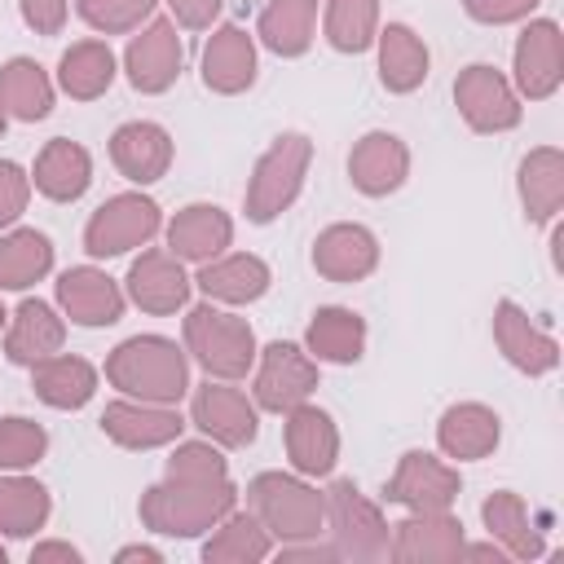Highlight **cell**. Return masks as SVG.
Masks as SVG:
<instances>
[{
    "label": "cell",
    "mask_w": 564,
    "mask_h": 564,
    "mask_svg": "<svg viewBox=\"0 0 564 564\" xmlns=\"http://www.w3.org/2000/svg\"><path fill=\"white\" fill-rule=\"evenodd\" d=\"M106 383L137 401L176 405L189 392V352L167 335H132L110 348Z\"/></svg>",
    "instance_id": "cell-1"
},
{
    "label": "cell",
    "mask_w": 564,
    "mask_h": 564,
    "mask_svg": "<svg viewBox=\"0 0 564 564\" xmlns=\"http://www.w3.org/2000/svg\"><path fill=\"white\" fill-rule=\"evenodd\" d=\"M238 507L234 480L220 485H185V480H159L141 494V524L159 538H198L212 533L229 511Z\"/></svg>",
    "instance_id": "cell-2"
},
{
    "label": "cell",
    "mask_w": 564,
    "mask_h": 564,
    "mask_svg": "<svg viewBox=\"0 0 564 564\" xmlns=\"http://www.w3.org/2000/svg\"><path fill=\"white\" fill-rule=\"evenodd\" d=\"M251 516L273 533V542H308L326 529V494L300 471H260L247 480Z\"/></svg>",
    "instance_id": "cell-3"
},
{
    "label": "cell",
    "mask_w": 564,
    "mask_h": 564,
    "mask_svg": "<svg viewBox=\"0 0 564 564\" xmlns=\"http://www.w3.org/2000/svg\"><path fill=\"white\" fill-rule=\"evenodd\" d=\"M185 352L189 361H198L207 370V379H247V370L256 366V330L247 317L203 300L194 308H185Z\"/></svg>",
    "instance_id": "cell-4"
},
{
    "label": "cell",
    "mask_w": 564,
    "mask_h": 564,
    "mask_svg": "<svg viewBox=\"0 0 564 564\" xmlns=\"http://www.w3.org/2000/svg\"><path fill=\"white\" fill-rule=\"evenodd\" d=\"M308 163H313V141L304 132H282L273 137V145L256 159L247 194H242V212L251 225H269L278 220L304 189L308 181Z\"/></svg>",
    "instance_id": "cell-5"
},
{
    "label": "cell",
    "mask_w": 564,
    "mask_h": 564,
    "mask_svg": "<svg viewBox=\"0 0 564 564\" xmlns=\"http://www.w3.org/2000/svg\"><path fill=\"white\" fill-rule=\"evenodd\" d=\"M326 529H330V546L339 560H352V564L388 560L392 524L352 480H335L326 489Z\"/></svg>",
    "instance_id": "cell-6"
},
{
    "label": "cell",
    "mask_w": 564,
    "mask_h": 564,
    "mask_svg": "<svg viewBox=\"0 0 564 564\" xmlns=\"http://www.w3.org/2000/svg\"><path fill=\"white\" fill-rule=\"evenodd\" d=\"M163 229V212L150 194L141 189H123L110 194L84 225V251L93 260H110V256H128L137 247H145L154 234Z\"/></svg>",
    "instance_id": "cell-7"
},
{
    "label": "cell",
    "mask_w": 564,
    "mask_h": 564,
    "mask_svg": "<svg viewBox=\"0 0 564 564\" xmlns=\"http://www.w3.org/2000/svg\"><path fill=\"white\" fill-rule=\"evenodd\" d=\"M454 106L463 115V123L480 137H494V132H511L520 128L524 119V101L520 93L511 88V79L489 66V62H471L458 70L454 79Z\"/></svg>",
    "instance_id": "cell-8"
},
{
    "label": "cell",
    "mask_w": 564,
    "mask_h": 564,
    "mask_svg": "<svg viewBox=\"0 0 564 564\" xmlns=\"http://www.w3.org/2000/svg\"><path fill=\"white\" fill-rule=\"evenodd\" d=\"M251 401L269 414H286L295 410L300 401L313 397L317 388V361L291 344V339H273L256 352V366H251Z\"/></svg>",
    "instance_id": "cell-9"
},
{
    "label": "cell",
    "mask_w": 564,
    "mask_h": 564,
    "mask_svg": "<svg viewBox=\"0 0 564 564\" xmlns=\"http://www.w3.org/2000/svg\"><path fill=\"white\" fill-rule=\"evenodd\" d=\"M189 423L220 449H247L260 436V405L229 379H207L189 397Z\"/></svg>",
    "instance_id": "cell-10"
},
{
    "label": "cell",
    "mask_w": 564,
    "mask_h": 564,
    "mask_svg": "<svg viewBox=\"0 0 564 564\" xmlns=\"http://www.w3.org/2000/svg\"><path fill=\"white\" fill-rule=\"evenodd\" d=\"M564 84V35L555 18H524L511 53V88L520 101H546Z\"/></svg>",
    "instance_id": "cell-11"
},
{
    "label": "cell",
    "mask_w": 564,
    "mask_h": 564,
    "mask_svg": "<svg viewBox=\"0 0 564 564\" xmlns=\"http://www.w3.org/2000/svg\"><path fill=\"white\" fill-rule=\"evenodd\" d=\"M181 66H185V48L172 18H150L145 26H137V35L123 48V75L145 97L167 93L181 79Z\"/></svg>",
    "instance_id": "cell-12"
},
{
    "label": "cell",
    "mask_w": 564,
    "mask_h": 564,
    "mask_svg": "<svg viewBox=\"0 0 564 564\" xmlns=\"http://www.w3.org/2000/svg\"><path fill=\"white\" fill-rule=\"evenodd\" d=\"M383 494L405 511H449L463 494V480H458V467H449L445 458L427 449H405Z\"/></svg>",
    "instance_id": "cell-13"
},
{
    "label": "cell",
    "mask_w": 564,
    "mask_h": 564,
    "mask_svg": "<svg viewBox=\"0 0 564 564\" xmlns=\"http://www.w3.org/2000/svg\"><path fill=\"white\" fill-rule=\"evenodd\" d=\"M123 291L128 300L141 308V313H181L189 304V291H194V278L185 273V260H176L167 247H150L141 251L132 264H128V278H123Z\"/></svg>",
    "instance_id": "cell-14"
},
{
    "label": "cell",
    "mask_w": 564,
    "mask_h": 564,
    "mask_svg": "<svg viewBox=\"0 0 564 564\" xmlns=\"http://www.w3.org/2000/svg\"><path fill=\"white\" fill-rule=\"evenodd\" d=\"M463 524L449 511H410L388 533V560L397 564H445L463 560Z\"/></svg>",
    "instance_id": "cell-15"
},
{
    "label": "cell",
    "mask_w": 564,
    "mask_h": 564,
    "mask_svg": "<svg viewBox=\"0 0 564 564\" xmlns=\"http://www.w3.org/2000/svg\"><path fill=\"white\" fill-rule=\"evenodd\" d=\"M494 344L529 379L551 375L560 366V339L551 330H542L516 300H498L494 304Z\"/></svg>",
    "instance_id": "cell-16"
},
{
    "label": "cell",
    "mask_w": 564,
    "mask_h": 564,
    "mask_svg": "<svg viewBox=\"0 0 564 564\" xmlns=\"http://www.w3.org/2000/svg\"><path fill=\"white\" fill-rule=\"evenodd\" d=\"M101 432L123 445V449H159L181 441L185 419L176 405H159V401H137V397H119L101 410Z\"/></svg>",
    "instance_id": "cell-17"
},
{
    "label": "cell",
    "mask_w": 564,
    "mask_h": 564,
    "mask_svg": "<svg viewBox=\"0 0 564 564\" xmlns=\"http://www.w3.org/2000/svg\"><path fill=\"white\" fill-rule=\"evenodd\" d=\"M123 286L97 264H75L57 278V308L75 326H115L123 317Z\"/></svg>",
    "instance_id": "cell-18"
},
{
    "label": "cell",
    "mask_w": 564,
    "mask_h": 564,
    "mask_svg": "<svg viewBox=\"0 0 564 564\" xmlns=\"http://www.w3.org/2000/svg\"><path fill=\"white\" fill-rule=\"evenodd\" d=\"M110 163L132 185H154L172 167V132L154 119H128L110 132Z\"/></svg>",
    "instance_id": "cell-19"
},
{
    "label": "cell",
    "mask_w": 564,
    "mask_h": 564,
    "mask_svg": "<svg viewBox=\"0 0 564 564\" xmlns=\"http://www.w3.org/2000/svg\"><path fill=\"white\" fill-rule=\"evenodd\" d=\"M410 176V145L397 132H366L352 150H348V181L357 194L366 198H388L405 185Z\"/></svg>",
    "instance_id": "cell-20"
},
{
    "label": "cell",
    "mask_w": 564,
    "mask_h": 564,
    "mask_svg": "<svg viewBox=\"0 0 564 564\" xmlns=\"http://www.w3.org/2000/svg\"><path fill=\"white\" fill-rule=\"evenodd\" d=\"M282 441H286L291 467H295L300 476H308V480L330 476L335 463H339V427H335V419H330L322 405L300 401L295 410H286Z\"/></svg>",
    "instance_id": "cell-21"
},
{
    "label": "cell",
    "mask_w": 564,
    "mask_h": 564,
    "mask_svg": "<svg viewBox=\"0 0 564 564\" xmlns=\"http://www.w3.org/2000/svg\"><path fill=\"white\" fill-rule=\"evenodd\" d=\"M313 269L326 282H361L379 269V238L357 220H335L313 238Z\"/></svg>",
    "instance_id": "cell-22"
},
{
    "label": "cell",
    "mask_w": 564,
    "mask_h": 564,
    "mask_svg": "<svg viewBox=\"0 0 564 564\" xmlns=\"http://www.w3.org/2000/svg\"><path fill=\"white\" fill-rule=\"evenodd\" d=\"M256 40L238 22H225L203 44V88L216 97H238L256 84Z\"/></svg>",
    "instance_id": "cell-23"
},
{
    "label": "cell",
    "mask_w": 564,
    "mask_h": 564,
    "mask_svg": "<svg viewBox=\"0 0 564 564\" xmlns=\"http://www.w3.org/2000/svg\"><path fill=\"white\" fill-rule=\"evenodd\" d=\"M498 441H502V419L485 401H454L436 419V449L445 458L476 463V458H489L498 449Z\"/></svg>",
    "instance_id": "cell-24"
},
{
    "label": "cell",
    "mask_w": 564,
    "mask_h": 564,
    "mask_svg": "<svg viewBox=\"0 0 564 564\" xmlns=\"http://www.w3.org/2000/svg\"><path fill=\"white\" fill-rule=\"evenodd\" d=\"M234 242V216L216 203H189L167 220V251L185 264H203L225 256Z\"/></svg>",
    "instance_id": "cell-25"
},
{
    "label": "cell",
    "mask_w": 564,
    "mask_h": 564,
    "mask_svg": "<svg viewBox=\"0 0 564 564\" xmlns=\"http://www.w3.org/2000/svg\"><path fill=\"white\" fill-rule=\"evenodd\" d=\"M66 344V317L48 304V300H22L9 313L4 326V357L13 366H35L53 352H62Z\"/></svg>",
    "instance_id": "cell-26"
},
{
    "label": "cell",
    "mask_w": 564,
    "mask_h": 564,
    "mask_svg": "<svg viewBox=\"0 0 564 564\" xmlns=\"http://www.w3.org/2000/svg\"><path fill=\"white\" fill-rule=\"evenodd\" d=\"M273 273L260 256L251 251H229V256H216V260H203L198 264V278L194 286L212 300V304H256L264 291H269Z\"/></svg>",
    "instance_id": "cell-27"
},
{
    "label": "cell",
    "mask_w": 564,
    "mask_h": 564,
    "mask_svg": "<svg viewBox=\"0 0 564 564\" xmlns=\"http://www.w3.org/2000/svg\"><path fill=\"white\" fill-rule=\"evenodd\" d=\"M375 53H379V84L397 97L423 88L427 70H432V53L423 44V35L410 22H388L375 35Z\"/></svg>",
    "instance_id": "cell-28"
},
{
    "label": "cell",
    "mask_w": 564,
    "mask_h": 564,
    "mask_svg": "<svg viewBox=\"0 0 564 564\" xmlns=\"http://www.w3.org/2000/svg\"><path fill=\"white\" fill-rule=\"evenodd\" d=\"M31 185L48 203H75L93 185V154L79 141H66V137L44 141V150L35 154V167H31Z\"/></svg>",
    "instance_id": "cell-29"
},
{
    "label": "cell",
    "mask_w": 564,
    "mask_h": 564,
    "mask_svg": "<svg viewBox=\"0 0 564 564\" xmlns=\"http://www.w3.org/2000/svg\"><path fill=\"white\" fill-rule=\"evenodd\" d=\"M516 194L524 207V220L546 225L564 207V154L560 145H538L516 167Z\"/></svg>",
    "instance_id": "cell-30"
},
{
    "label": "cell",
    "mask_w": 564,
    "mask_h": 564,
    "mask_svg": "<svg viewBox=\"0 0 564 564\" xmlns=\"http://www.w3.org/2000/svg\"><path fill=\"white\" fill-rule=\"evenodd\" d=\"M304 352L313 361H330V366H352L366 352V317L357 308L344 304H326L308 317L304 326Z\"/></svg>",
    "instance_id": "cell-31"
},
{
    "label": "cell",
    "mask_w": 564,
    "mask_h": 564,
    "mask_svg": "<svg viewBox=\"0 0 564 564\" xmlns=\"http://www.w3.org/2000/svg\"><path fill=\"white\" fill-rule=\"evenodd\" d=\"M480 520H485V533L507 551V560H542L546 555V538H542V529H533L529 507L516 489H494L480 502Z\"/></svg>",
    "instance_id": "cell-32"
},
{
    "label": "cell",
    "mask_w": 564,
    "mask_h": 564,
    "mask_svg": "<svg viewBox=\"0 0 564 564\" xmlns=\"http://www.w3.org/2000/svg\"><path fill=\"white\" fill-rule=\"evenodd\" d=\"M31 388L53 410H84L97 397V366L70 352H53L31 366Z\"/></svg>",
    "instance_id": "cell-33"
},
{
    "label": "cell",
    "mask_w": 564,
    "mask_h": 564,
    "mask_svg": "<svg viewBox=\"0 0 564 564\" xmlns=\"http://www.w3.org/2000/svg\"><path fill=\"white\" fill-rule=\"evenodd\" d=\"M53 79L35 57H9L0 66V110L18 123H40L53 115Z\"/></svg>",
    "instance_id": "cell-34"
},
{
    "label": "cell",
    "mask_w": 564,
    "mask_h": 564,
    "mask_svg": "<svg viewBox=\"0 0 564 564\" xmlns=\"http://www.w3.org/2000/svg\"><path fill=\"white\" fill-rule=\"evenodd\" d=\"M115 75H119V62L106 40H79L57 62V88L70 101H97L115 84Z\"/></svg>",
    "instance_id": "cell-35"
},
{
    "label": "cell",
    "mask_w": 564,
    "mask_h": 564,
    "mask_svg": "<svg viewBox=\"0 0 564 564\" xmlns=\"http://www.w3.org/2000/svg\"><path fill=\"white\" fill-rule=\"evenodd\" d=\"M317 31V0H269L260 9L256 35L278 57H304Z\"/></svg>",
    "instance_id": "cell-36"
},
{
    "label": "cell",
    "mask_w": 564,
    "mask_h": 564,
    "mask_svg": "<svg viewBox=\"0 0 564 564\" xmlns=\"http://www.w3.org/2000/svg\"><path fill=\"white\" fill-rule=\"evenodd\" d=\"M53 273V238L44 229H9L0 234V291H26Z\"/></svg>",
    "instance_id": "cell-37"
},
{
    "label": "cell",
    "mask_w": 564,
    "mask_h": 564,
    "mask_svg": "<svg viewBox=\"0 0 564 564\" xmlns=\"http://www.w3.org/2000/svg\"><path fill=\"white\" fill-rule=\"evenodd\" d=\"M269 555H273V533L251 511H238V507L203 542V560L207 564H260Z\"/></svg>",
    "instance_id": "cell-38"
},
{
    "label": "cell",
    "mask_w": 564,
    "mask_h": 564,
    "mask_svg": "<svg viewBox=\"0 0 564 564\" xmlns=\"http://www.w3.org/2000/svg\"><path fill=\"white\" fill-rule=\"evenodd\" d=\"M53 498L35 476H0V533L4 538H31L35 529L48 524Z\"/></svg>",
    "instance_id": "cell-39"
},
{
    "label": "cell",
    "mask_w": 564,
    "mask_h": 564,
    "mask_svg": "<svg viewBox=\"0 0 564 564\" xmlns=\"http://www.w3.org/2000/svg\"><path fill=\"white\" fill-rule=\"evenodd\" d=\"M322 31H326V44L335 53H366L375 48V35H379V0H326V13H322Z\"/></svg>",
    "instance_id": "cell-40"
},
{
    "label": "cell",
    "mask_w": 564,
    "mask_h": 564,
    "mask_svg": "<svg viewBox=\"0 0 564 564\" xmlns=\"http://www.w3.org/2000/svg\"><path fill=\"white\" fill-rule=\"evenodd\" d=\"M163 480L220 485V480H229V458L220 454L216 441H176V449L163 463Z\"/></svg>",
    "instance_id": "cell-41"
},
{
    "label": "cell",
    "mask_w": 564,
    "mask_h": 564,
    "mask_svg": "<svg viewBox=\"0 0 564 564\" xmlns=\"http://www.w3.org/2000/svg\"><path fill=\"white\" fill-rule=\"evenodd\" d=\"M48 454V432L44 423L26 414H4L0 419V471H26Z\"/></svg>",
    "instance_id": "cell-42"
},
{
    "label": "cell",
    "mask_w": 564,
    "mask_h": 564,
    "mask_svg": "<svg viewBox=\"0 0 564 564\" xmlns=\"http://www.w3.org/2000/svg\"><path fill=\"white\" fill-rule=\"evenodd\" d=\"M159 0H75V13L97 35H128L154 18Z\"/></svg>",
    "instance_id": "cell-43"
},
{
    "label": "cell",
    "mask_w": 564,
    "mask_h": 564,
    "mask_svg": "<svg viewBox=\"0 0 564 564\" xmlns=\"http://www.w3.org/2000/svg\"><path fill=\"white\" fill-rule=\"evenodd\" d=\"M31 189H35L31 185V172L22 163H13V159H0V229H9L26 212Z\"/></svg>",
    "instance_id": "cell-44"
},
{
    "label": "cell",
    "mask_w": 564,
    "mask_h": 564,
    "mask_svg": "<svg viewBox=\"0 0 564 564\" xmlns=\"http://www.w3.org/2000/svg\"><path fill=\"white\" fill-rule=\"evenodd\" d=\"M542 0H463V13L480 26H511L524 22Z\"/></svg>",
    "instance_id": "cell-45"
},
{
    "label": "cell",
    "mask_w": 564,
    "mask_h": 564,
    "mask_svg": "<svg viewBox=\"0 0 564 564\" xmlns=\"http://www.w3.org/2000/svg\"><path fill=\"white\" fill-rule=\"evenodd\" d=\"M18 13L35 35H62L70 18V0H18Z\"/></svg>",
    "instance_id": "cell-46"
},
{
    "label": "cell",
    "mask_w": 564,
    "mask_h": 564,
    "mask_svg": "<svg viewBox=\"0 0 564 564\" xmlns=\"http://www.w3.org/2000/svg\"><path fill=\"white\" fill-rule=\"evenodd\" d=\"M167 9H172V22H176V26H185V31H207V26L220 18L225 0H167Z\"/></svg>",
    "instance_id": "cell-47"
},
{
    "label": "cell",
    "mask_w": 564,
    "mask_h": 564,
    "mask_svg": "<svg viewBox=\"0 0 564 564\" xmlns=\"http://www.w3.org/2000/svg\"><path fill=\"white\" fill-rule=\"evenodd\" d=\"M84 564V551L70 542H35L31 546V564Z\"/></svg>",
    "instance_id": "cell-48"
},
{
    "label": "cell",
    "mask_w": 564,
    "mask_h": 564,
    "mask_svg": "<svg viewBox=\"0 0 564 564\" xmlns=\"http://www.w3.org/2000/svg\"><path fill=\"white\" fill-rule=\"evenodd\" d=\"M132 560L159 564V560H163V551H159V546H145V542H137V546H119V551H115V564H132Z\"/></svg>",
    "instance_id": "cell-49"
},
{
    "label": "cell",
    "mask_w": 564,
    "mask_h": 564,
    "mask_svg": "<svg viewBox=\"0 0 564 564\" xmlns=\"http://www.w3.org/2000/svg\"><path fill=\"white\" fill-rule=\"evenodd\" d=\"M463 555H467V560H494V564H502V560H507V551H502L498 542H476V546H467V542H463Z\"/></svg>",
    "instance_id": "cell-50"
},
{
    "label": "cell",
    "mask_w": 564,
    "mask_h": 564,
    "mask_svg": "<svg viewBox=\"0 0 564 564\" xmlns=\"http://www.w3.org/2000/svg\"><path fill=\"white\" fill-rule=\"evenodd\" d=\"M4 326H9V313H4V304H0V330H4Z\"/></svg>",
    "instance_id": "cell-51"
},
{
    "label": "cell",
    "mask_w": 564,
    "mask_h": 564,
    "mask_svg": "<svg viewBox=\"0 0 564 564\" xmlns=\"http://www.w3.org/2000/svg\"><path fill=\"white\" fill-rule=\"evenodd\" d=\"M4 123H9V115H4V110H0V137H4Z\"/></svg>",
    "instance_id": "cell-52"
},
{
    "label": "cell",
    "mask_w": 564,
    "mask_h": 564,
    "mask_svg": "<svg viewBox=\"0 0 564 564\" xmlns=\"http://www.w3.org/2000/svg\"><path fill=\"white\" fill-rule=\"evenodd\" d=\"M4 560H9V555H4V546H0V564H4Z\"/></svg>",
    "instance_id": "cell-53"
}]
</instances>
